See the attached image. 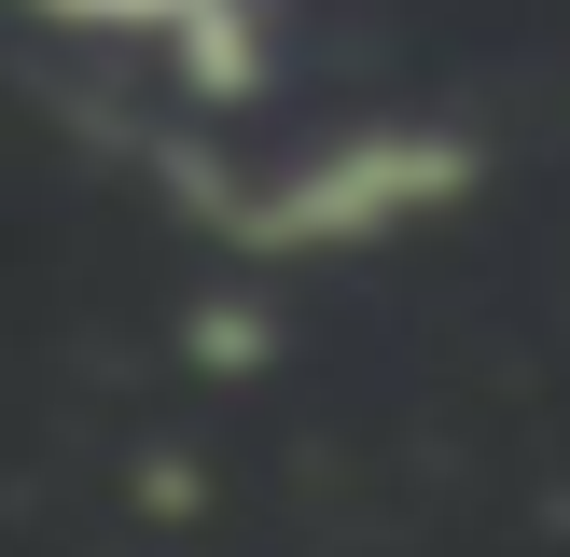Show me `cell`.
<instances>
[{"instance_id": "1", "label": "cell", "mask_w": 570, "mask_h": 557, "mask_svg": "<svg viewBox=\"0 0 570 557\" xmlns=\"http://www.w3.org/2000/svg\"><path fill=\"white\" fill-rule=\"evenodd\" d=\"M488 195V139L445 126V111H362V126L278 139V154L223 167V182H181V209L209 223L223 265L250 278H306V265H376V251L432 237Z\"/></svg>"}, {"instance_id": "2", "label": "cell", "mask_w": 570, "mask_h": 557, "mask_svg": "<svg viewBox=\"0 0 570 557\" xmlns=\"http://www.w3.org/2000/svg\"><path fill=\"white\" fill-rule=\"evenodd\" d=\"M167 84H181L195 111H250L278 84V14H265V0H209V14L167 42Z\"/></svg>"}, {"instance_id": "3", "label": "cell", "mask_w": 570, "mask_h": 557, "mask_svg": "<svg viewBox=\"0 0 570 557\" xmlns=\"http://www.w3.org/2000/svg\"><path fill=\"white\" fill-rule=\"evenodd\" d=\"M28 14L70 28V42H154V56H167L195 14H209V0H28Z\"/></svg>"}, {"instance_id": "4", "label": "cell", "mask_w": 570, "mask_h": 557, "mask_svg": "<svg viewBox=\"0 0 570 557\" xmlns=\"http://www.w3.org/2000/svg\"><path fill=\"white\" fill-rule=\"evenodd\" d=\"M195 362H265V321H237V306H195Z\"/></svg>"}]
</instances>
